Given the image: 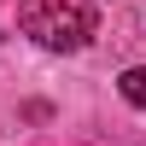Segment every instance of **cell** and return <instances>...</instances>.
Wrapping results in <instances>:
<instances>
[{
	"label": "cell",
	"instance_id": "2",
	"mask_svg": "<svg viewBox=\"0 0 146 146\" xmlns=\"http://www.w3.org/2000/svg\"><path fill=\"white\" fill-rule=\"evenodd\" d=\"M117 88H123L129 105H140V111H146V70H123V82H117Z\"/></svg>",
	"mask_w": 146,
	"mask_h": 146
},
{
	"label": "cell",
	"instance_id": "1",
	"mask_svg": "<svg viewBox=\"0 0 146 146\" xmlns=\"http://www.w3.org/2000/svg\"><path fill=\"white\" fill-rule=\"evenodd\" d=\"M18 29L29 41L53 47V53H76L94 41V12L82 0H23L18 6Z\"/></svg>",
	"mask_w": 146,
	"mask_h": 146
}]
</instances>
